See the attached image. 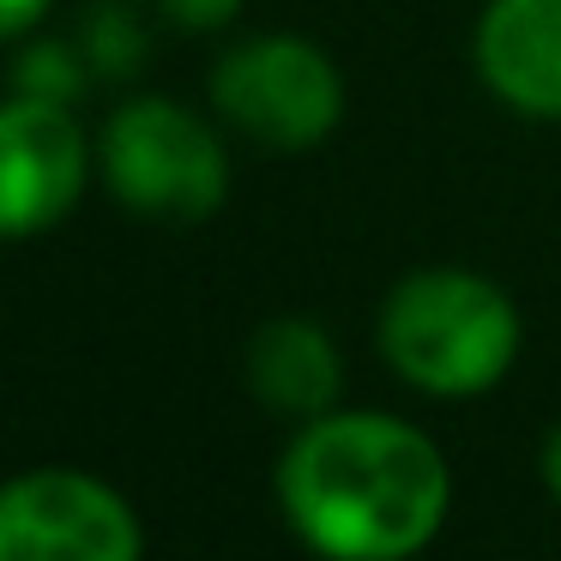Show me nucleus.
<instances>
[{
	"instance_id": "nucleus-1",
	"label": "nucleus",
	"mask_w": 561,
	"mask_h": 561,
	"mask_svg": "<svg viewBox=\"0 0 561 561\" xmlns=\"http://www.w3.org/2000/svg\"><path fill=\"white\" fill-rule=\"evenodd\" d=\"M278 507L320 561H411L447 525L453 471L404 416L327 411L284 447Z\"/></svg>"
},
{
	"instance_id": "nucleus-2",
	"label": "nucleus",
	"mask_w": 561,
	"mask_h": 561,
	"mask_svg": "<svg viewBox=\"0 0 561 561\" xmlns=\"http://www.w3.org/2000/svg\"><path fill=\"white\" fill-rule=\"evenodd\" d=\"M380 356L404 387L428 399H477L519 363V308L483 272L428 266L411 272L380 302Z\"/></svg>"
},
{
	"instance_id": "nucleus-3",
	"label": "nucleus",
	"mask_w": 561,
	"mask_h": 561,
	"mask_svg": "<svg viewBox=\"0 0 561 561\" xmlns=\"http://www.w3.org/2000/svg\"><path fill=\"white\" fill-rule=\"evenodd\" d=\"M98 170L134 218L199 224L230 194V151L175 98H134L103 122Z\"/></svg>"
},
{
	"instance_id": "nucleus-4",
	"label": "nucleus",
	"mask_w": 561,
	"mask_h": 561,
	"mask_svg": "<svg viewBox=\"0 0 561 561\" xmlns=\"http://www.w3.org/2000/svg\"><path fill=\"white\" fill-rule=\"evenodd\" d=\"M211 110L266 151H314L344 122V73L308 37H248L211 67Z\"/></svg>"
},
{
	"instance_id": "nucleus-5",
	"label": "nucleus",
	"mask_w": 561,
	"mask_h": 561,
	"mask_svg": "<svg viewBox=\"0 0 561 561\" xmlns=\"http://www.w3.org/2000/svg\"><path fill=\"white\" fill-rule=\"evenodd\" d=\"M146 531L115 483L67 465L0 483V561H139Z\"/></svg>"
},
{
	"instance_id": "nucleus-6",
	"label": "nucleus",
	"mask_w": 561,
	"mask_h": 561,
	"mask_svg": "<svg viewBox=\"0 0 561 561\" xmlns=\"http://www.w3.org/2000/svg\"><path fill=\"white\" fill-rule=\"evenodd\" d=\"M91 163H98V146L67 103L13 91L0 103V242H25L73 218Z\"/></svg>"
},
{
	"instance_id": "nucleus-7",
	"label": "nucleus",
	"mask_w": 561,
	"mask_h": 561,
	"mask_svg": "<svg viewBox=\"0 0 561 561\" xmlns=\"http://www.w3.org/2000/svg\"><path fill=\"white\" fill-rule=\"evenodd\" d=\"M477 73L525 122H561V0H489L477 19Z\"/></svg>"
},
{
	"instance_id": "nucleus-8",
	"label": "nucleus",
	"mask_w": 561,
	"mask_h": 561,
	"mask_svg": "<svg viewBox=\"0 0 561 561\" xmlns=\"http://www.w3.org/2000/svg\"><path fill=\"white\" fill-rule=\"evenodd\" d=\"M344 387V363L339 344H332L327 327L302 314L266 320V327L248 339V392H254L266 411L284 416H327L332 399Z\"/></svg>"
},
{
	"instance_id": "nucleus-9",
	"label": "nucleus",
	"mask_w": 561,
	"mask_h": 561,
	"mask_svg": "<svg viewBox=\"0 0 561 561\" xmlns=\"http://www.w3.org/2000/svg\"><path fill=\"white\" fill-rule=\"evenodd\" d=\"M85 85H91V61L73 43H31L13 67V91L43 98V103H67V110L85 98Z\"/></svg>"
},
{
	"instance_id": "nucleus-10",
	"label": "nucleus",
	"mask_w": 561,
	"mask_h": 561,
	"mask_svg": "<svg viewBox=\"0 0 561 561\" xmlns=\"http://www.w3.org/2000/svg\"><path fill=\"white\" fill-rule=\"evenodd\" d=\"M79 49H85L91 73H134L139 55H146V37H139V19L127 7H98Z\"/></svg>"
},
{
	"instance_id": "nucleus-11",
	"label": "nucleus",
	"mask_w": 561,
	"mask_h": 561,
	"mask_svg": "<svg viewBox=\"0 0 561 561\" xmlns=\"http://www.w3.org/2000/svg\"><path fill=\"white\" fill-rule=\"evenodd\" d=\"M158 7H163V19H175L182 31H224V25L242 19L248 0H158Z\"/></svg>"
},
{
	"instance_id": "nucleus-12",
	"label": "nucleus",
	"mask_w": 561,
	"mask_h": 561,
	"mask_svg": "<svg viewBox=\"0 0 561 561\" xmlns=\"http://www.w3.org/2000/svg\"><path fill=\"white\" fill-rule=\"evenodd\" d=\"M49 7H55V0H0V43H13V37H25V31H37Z\"/></svg>"
},
{
	"instance_id": "nucleus-13",
	"label": "nucleus",
	"mask_w": 561,
	"mask_h": 561,
	"mask_svg": "<svg viewBox=\"0 0 561 561\" xmlns=\"http://www.w3.org/2000/svg\"><path fill=\"white\" fill-rule=\"evenodd\" d=\"M537 471H543V489L561 501V428L543 435V459H537Z\"/></svg>"
}]
</instances>
